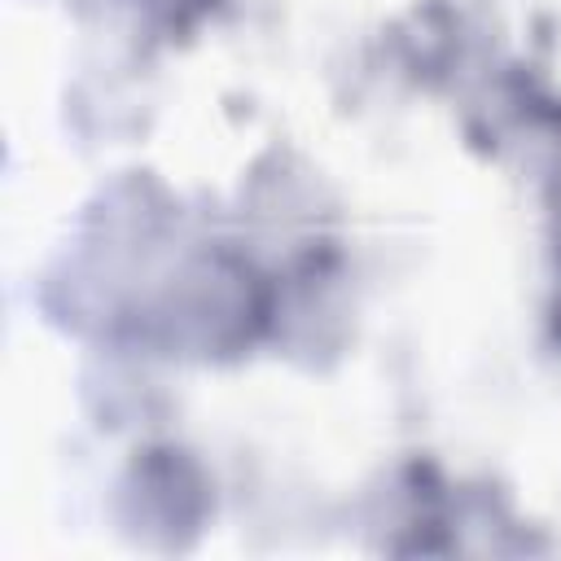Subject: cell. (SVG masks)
Here are the masks:
<instances>
[{"mask_svg": "<svg viewBox=\"0 0 561 561\" xmlns=\"http://www.w3.org/2000/svg\"><path fill=\"white\" fill-rule=\"evenodd\" d=\"M127 4L162 35H188L219 9V0H127Z\"/></svg>", "mask_w": 561, "mask_h": 561, "instance_id": "obj_3", "label": "cell"}, {"mask_svg": "<svg viewBox=\"0 0 561 561\" xmlns=\"http://www.w3.org/2000/svg\"><path fill=\"white\" fill-rule=\"evenodd\" d=\"M276 272L245 245H188L123 311L118 337L180 364H232L272 337Z\"/></svg>", "mask_w": 561, "mask_h": 561, "instance_id": "obj_1", "label": "cell"}, {"mask_svg": "<svg viewBox=\"0 0 561 561\" xmlns=\"http://www.w3.org/2000/svg\"><path fill=\"white\" fill-rule=\"evenodd\" d=\"M110 513L118 535L145 552H184L215 517V482L180 443H145L127 456Z\"/></svg>", "mask_w": 561, "mask_h": 561, "instance_id": "obj_2", "label": "cell"}]
</instances>
